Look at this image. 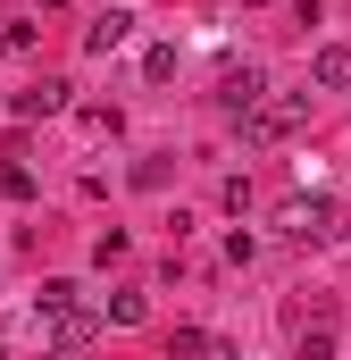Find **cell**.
I'll return each instance as SVG.
<instances>
[{
  "instance_id": "1",
  "label": "cell",
  "mask_w": 351,
  "mask_h": 360,
  "mask_svg": "<svg viewBox=\"0 0 351 360\" xmlns=\"http://www.w3.org/2000/svg\"><path fill=\"white\" fill-rule=\"evenodd\" d=\"M310 117V92H284V101H260L251 109V143H284L293 126Z\"/></svg>"
},
{
  "instance_id": "2",
  "label": "cell",
  "mask_w": 351,
  "mask_h": 360,
  "mask_svg": "<svg viewBox=\"0 0 351 360\" xmlns=\"http://www.w3.org/2000/svg\"><path fill=\"white\" fill-rule=\"evenodd\" d=\"M284 235H293V243H326V235H335V201H318V193L284 201Z\"/></svg>"
},
{
  "instance_id": "3",
  "label": "cell",
  "mask_w": 351,
  "mask_h": 360,
  "mask_svg": "<svg viewBox=\"0 0 351 360\" xmlns=\"http://www.w3.org/2000/svg\"><path fill=\"white\" fill-rule=\"evenodd\" d=\"M260 101H267V76H260V68H251V59L218 76V109H234V117H251Z\"/></svg>"
},
{
  "instance_id": "4",
  "label": "cell",
  "mask_w": 351,
  "mask_h": 360,
  "mask_svg": "<svg viewBox=\"0 0 351 360\" xmlns=\"http://www.w3.org/2000/svg\"><path fill=\"white\" fill-rule=\"evenodd\" d=\"M8 109H17L25 126H34V117H59V109H67V84H59V76H42V84H25V92H17Z\"/></svg>"
},
{
  "instance_id": "5",
  "label": "cell",
  "mask_w": 351,
  "mask_h": 360,
  "mask_svg": "<svg viewBox=\"0 0 351 360\" xmlns=\"http://www.w3.org/2000/svg\"><path fill=\"white\" fill-rule=\"evenodd\" d=\"M92 335H100V319H92V310H59V319H51V352H84Z\"/></svg>"
},
{
  "instance_id": "6",
  "label": "cell",
  "mask_w": 351,
  "mask_h": 360,
  "mask_svg": "<svg viewBox=\"0 0 351 360\" xmlns=\"http://www.w3.org/2000/svg\"><path fill=\"white\" fill-rule=\"evenodd\" d=\"M126 34H134V17H126V8H109V17H92V25H84V51H92V59H109Z\"/></svg>"
},
{
  "instance_id": "7",
  "label": "cell",
  "mask_w": 351,
  "mask_h": 360,
  "mask_svg": "<svg viewBox=\"0 0 351 360\" xmlns=\"http://www.w3.org/2000/svg\"><path fill=\"white\" fill-rule=\"evenodd\" d=\"M310 84H318V92H343L351 84V51H318V59H310Z\"/></svg>"
},
{
  "instance_id": "8",
  "label": "cell",
  "mask_w": 351,
  "mask_h": 360,
  "mask_svg": "<svg viewBox=\"0 0 351 360\" xmlns=\"http://www.w3.org/2000/svg\"><path fill=\"white\" fill-rule=\"evenodd\" d=\"M168 360H209V335H201V327H176V335H168Z\"/></svg>"
},
{
  "instance_id": "9",
  "label": "cell",
  "mask_w": 351,
  "mask_h": 360,
  "mask_svg": "<svg viewBox=\"0 0 351 360\" xmlns=\"http://www.w3.org/2000/svg\"><path fill=\"white\" fill-rule=\"evenodd\" d=\"M301 360H335V327H326V319L301 327Z\"/></svg>"
},
{
  "instance_id": "10",
  "label": "cell",
  "mask_w": 351,
  "mask_h": 360,
  "mask_svg": "<svg viewBox=\"0 0 351 360\" xmlns=\"http://www.w3.org/2000/svg\"><path fill=\"white\" fill-rule=\"evenodd\" d=\"M109 327H143V293H109Z\"/></svg>"
},
{
  "instance_id": "11",
  "label": "cell",
  "mask_w": 351,
  "mask_h": 360,
  "mask_svg": "<svg viewBox=\"0 0 351 360\" xmlns=\"http://www.w3.org/2000/svg\"><path fill=\"white\" fill-rule=\"evenodd\" d=\"M0 193H8V201H34V168H17V160H8V168H0Z\"/></svg>"
},
{
  "instance_id": "12",
  "label": "cell",
  "mask_w": 351,
  "mask_h": 360,
  "mask_svg": "<svg viewBox=\"0 0 351 360\" xmlns=\"http://www.w3.org/2000/svg\"><path fill=\"white\" fill-rule=\"evenodd\" d=\"M42 310H51V319H59V310H76V285H67V276H51V285H42Z\"/></svg>"
},
{
  "instance_id": "13",
  "label": "cell",
  "mask_w": 351,
  "mask_h": 360,
  "mask_svg": "<svg viewBox=\"0 0 351 360\" xmlns=\"http://www.w3.org/2000/svg\"><path fill=\"white\" fill-rule=\"evenodd\" d=\"M42 8H67V0H42Z\"/></svg>"
}]
</instances>
